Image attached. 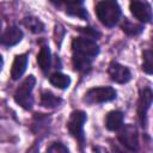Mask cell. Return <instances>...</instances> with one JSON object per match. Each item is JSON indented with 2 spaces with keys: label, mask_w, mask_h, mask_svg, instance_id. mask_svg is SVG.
Returning a JSON list of instances; mask_svg holds the SVG:
<instances>
[{
  "label": "cell",
  "mask_w": 153,
  "mask_h": 153,
  "mask_svg": "<svg viewBox=\"0 0 153 153\" xmlns=\"http://www.w3.org/2000/svg\"><path fill=\"white\" fill-rule=\"evenodd\" d=\"M96 14L103 25L112 27L121 18V7L114 0L99 1L96 5Z\"/></svg>",
  "instance_id": "obj_1"
},
{
  "label": "cell",
  "mask_w": 153,
  "mask_h": 153,
  "mask_svg": "<svg viewBox=\"0 0 153 153\" xmlns=\"http://www.w3.org/2000/svg\"><path fill=\"white\" fill-rule=\"evenodd\" d=\"M73 55L92 61L99 54V47L94 39L88 37H75L72 41Z\"/></svg>",
  "instance_id": "obj_2"
},
{
  "label": "cell",
  "mask_w": 153,
  "mask_h": 153,
  "mask_svg": "<svg viewBox=\"0 0 153 153\" xmlns=\"http://www.w3.org/2000/svg\"><path fill=\"white\" fill-rule=\"evenodd\" d=\"M36 84V79L33 75L26 76L23 82L18 86V88L14 92V100L18 105H20L25 110H30L33 105V97L32 91Z\"/></svg>",
  "instance_id": "obj_3"
},
{
  "label": "cell",
  "mask_w": 153,
  "mask_h": 153,
  "mask_svg": "<svg viewBox=\"0 0 153 153\" xmlns=\"http://www.w3.org/2000/svg\"><path fill=\"white\" fill-rule=\"evenodd\" d=\"M86 122V114L80 110H75L71 114L68 122H67V128L73 137H75L80 145H84L85 136H84V124Z\"/></svg>",
  "instance_id": "obj_4"
},
{
  "label": "cell",
  "mask_w": 153,
  "mask_h": 153,
  "mask_svg": "<svg viewBox=\"0 0 153 153\" xmlns=\"http://www.w3.org/2000/svg\"><path fill=\"white\" fill-rule=\"evenodd\" d=\"M116 98V91L110 86H100L90 88L84 97V100L87 104H98L110 102Z\"/></svg>",
  "instance_id": "obj_5"
},
{
  "label": "cell",
  "mask_w": 153,
  "mask_h": 153,
  "mask_svg": "<svg viewBox=\"0 0 153 153\" xmlns=\"http://www.w3.org/2000/svg\"><path fill=\"white\" fill-rule=\"evenodd\" d=\"M117 137L120 140V142L128 148L129 151H137L139 149V134H137V129L134 124H126L122 126V128L120 129Z\"/></svg>",
  "instance_id": "obj_6"
},
{
  "label": "cell",
  "mask_w": 153,
  "mask_h": 153,
  "mask_svg": "<svg viewBox=\"0 0 153 153\" xmlns=\"http://www.w3.org/2000/svg\"><path fill=\"white\" fill-rule=\"evenodd\" d=\"M153 103V91L148 87L142 88L139 94V100H137V117L139 121L142 126L146 124L147 121V111Z\"/></svg>",
  "instance_id": "obj_7"
},
{
  "label": "cell",
  "mask_w": 153,
  "mask_h": 153,
  "mask_svg": "<svg viewBox=\"0 0 153 153\" xmlns=\"http://www.w3.org/2000/svg\"><path fill=\"white\" fill-rule=\"evenodd\" d=\"M131 14L141 23H149L153 18L152 8L148 2L145 1H131L129 5Z\"/></svg>",
  "instance_id": "obj_8"
},
{
  "label": "cell",
  "mask_w": 153,
  "mask_h": 153,
  "mask_svg": "<svg viewBox=\"0 0 153 153\" xmlns=\"http://www.w3.org/2000/svg\"><path fill=\"white\" fill-rule=\"evenodd\" d=\"M108 73H109L110 79L112 81H115V82H118V84H126L131 78L130 71L126 66L120 65L117 62H111L109 65Z\"/></svg>",
  "instance_id": "obj_9"
},
{
  "label": "cell",
  "mask_w": 153,
  "mask_h": 153,
  "mask_svg": "<svg viewBox=\"0 0 153 153\" xmlns=\"http://www.w3.org/2000/svg\"><path fill=\"white\" fill-rule=\"evenodd\" d=\"M22 38H23V31L16 25H10L1 35V44L6 47H12L19 43Z\"/></svg>",
  "instance_id": "obj_10"
},
{
  "label": "cell",
  "mask_w": 153,
  "mask_h": 153,
  "mask_svg": "<svg viewBox=\"0 0 153 153\" xmlns=\"http://www.w3.org/2000/svg\"><path fill=\"white\" fill-rule=\"evenodd\" d=\"M26 66H27V55L26 54L17 55L11 67V78L13 80H18L24 74Z\"/></svg>",
  "instance_id": "obj_11"
},
{
  "label": "cell",
  "mask_w": 153,
  "mask_h": 153,
  "mask_svg": "<svg viewBox=\"0 0 153 153\" xmlns=\"http://www.w3.org/2000/svg\"><path fill=\"white\" fill-rule=\"evenodd\" d=\"M65 8L66 13L73 17H78L80 19H86L87 18V11L84 7L82 1H67L65 2Z\"/></svg>",
  "instance_id": "obj_12"
},
{
  "label": "cell",
  "mask_w": 153,
  "mask_h": 153,
  "mask_svg": "<svg viewBox=\"0 0 153 153\" xmlns=\"http://www.w3.org/2000/svg\"><path fill=\"white\" fill-rule=\"evenodd\" d=\"M123 126V114L118 110H114V111H110L106 117H105V127L111 130V131H115V130H120Z\"/></svg>",
  "instance_id": "obj_13"
},
{
  "label": "cell",
  "mask_w": 153,
  "mask_h": 153,
  "mask_svg": "<svg viewBox=\"0 0 153 153\" xmlns=\"http://www.w3.org/2000/svg\"><path fill=\"white\" fill-rule=\"evenodd\" d=\"M37 63H38V67L43 72H47L50 69V67H51V53L47 45L41 47L38 54H37Z\"/></svg>",
  "instance_id": "obj_14"
},
{
  "label": "cell",
  "mask_w": 153,
  "mask_h": 153,
  "mask_svg": "<svg viewBox=\"0 0 153 153\" xmlns=\"http://www.w3.org/2000/svg\"><path fill=\"white\" fill-rule=\"evenodd\" d=\"M49 81L51 85H54L55 87L61 88V90H65L71 85V78L63 73H60V72H55V73L50 74Z\"/></svg>",
  "instance_id": "obj_15"
},
{
  "label": "cell",
  "mask_w": 153,
  "mask_h": 153,
  "mask_svg": "<svg viewBox=\"0 0 153 153\" xmlns=\"http://www.w3.org/2000/svg\"><path fill=\"white\" fill-rule=\"evenodd\" d=\"M23 25L33 33H41L44 31V24L37 17H33V16L25 17L23 19Z\"/></svg>",
  "instance_id": "obj_16"
},
{
  "label": "cell",
  "mask_w": 153,
  "mask_h": 153,
  "mask_svg": "<svg viewBox=\"0 0 153 153\" xmlns=\"http://www.w3.org/2000/svg\"><path fill=\"white\" fill-rule=\"evenodd\" d=\"M61 98H59L50 91H44L41 94V105L44 108H56L61 104Z\"/></svg>",
  "instance_id": "obj_17"
},
{
  "label": "cell",
  "mask_w": 153,
  "mask_h": 153,
  "mask_svg": "<svg viewBox=\"0 0 153 153\" xmlns=\"http://www.w3.org/2000/svg\"><path fill=\"white\" fill-rule=\"evenodd\" d=\"M142 71L147 74H153V50L146 49L142 51Z\"/></svg>",
  "instance_id": "obj_18"
},
{
  "label": "cell",
  "mask_w": 153,
  "mask_h": 153,
  "mask_svg": "<svg viewBox=\"0 0 153 153\" xmlns=\"http://www.w3.org/2000/svg\"><path fill=\"white\" fill-rule=\"evenodd\" d=\"M121 27H122V30H123L127 35H129V36H136V35L141 33L142 30H143L142 25L134 24V23H131L130 20H128L127 18H124V20H123Z\"/></svg>",
  "instance_id": "obj_19"
},
{
  "label": "cell",
  "mask_w": 153,
  "mask_h": 153,
  "mask_svg": "<svg viewBox=\"0 0 153 153\" xmlns=\"http://www.w3.org/2000/svg\"><path fill=\"white\" fill-rule=\"evenodd\" d=\"M45 153H69L68 148L61 142H53L47 149Z\"/></svg>",
  "instance_id": "obj_20"
},
{
  "label": "cell",
  "mask_w": 153,
  "mask_h": 153,
  "mask_svg": "<svg viewBox=\"0 0 153 153\" xmlns=\"http://www.w3.org/2000/svg\"><path fill=\"white\" fill-rule=\"evenodd\" d=\"M80 31L84 32V33L86 35V37H88V38H91V39L97 38L98 36H100V33H99L98 31H96V30H93V29H91V27H80Z\"/></svg>",
  "instance_id": "obj_21"
}]
</instances>
